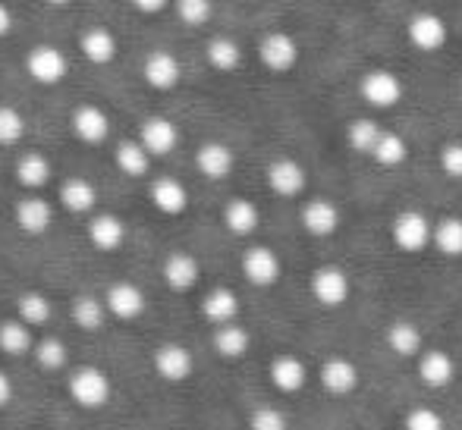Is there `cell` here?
Instances as JSON below:
<instances>
[{
	"label": "cell",
	"mask_w": 462,
	"mask_h": 430,
	"mask_svg": "<svg viewBox=\"0 0 462 430\" xmlns=\"http://www.w3.org/2000/svg\"><path fill=\"white\" fill-rule=\"evenodd\" d=\"M67 393L79 408L95 412V408H104L110 402L114 383H110V377L104 374L101 368H95V364H79V368H73L67 374Z\"/></svg>",
	"instance_id": "cell-1"
},
{
	"label": "cell",
	"mask_w": 462,
	"mask_h": 430,
	"mask_svg": "<svg viewBox=\"0 0 462 430\" xmlns=\"http://www.w3.org/2000/svg\"><path fill=\"white\" fill-rule=\"evenodd\" d=\"M390 239H393L396 249L406 252V255H419V252H425L428 245L434 242V224L421 211L409 207V211H400L393 217Z\"/></svg>",
	"instance_id": "cell-2"
},
{
	"label": "cell",
	"mask_w": 462,
	"mask_h": 430,
	"mask_svg": "<svg viewBox=\"0 0 462 430\" xmlns=\"http://www.w3.org/2000/svg\"><path fill=\"white\" fill-rule=\"evenodd\" d=\"M311 296L321 308H343L353 296V279L343 267L324 264L311 273Z\"/></svg>",
	"instance_id": "cell-3"
},
{
	"label": "cell",
	"mask_w": 462,
	"mask_h": 430,
	"mask_svg": "<svg viewBox=\"0 0 462 430\" xmlns=\"http://www.w3.org/2000/svg\"><path fill=\"white\" fill-rule=\"evenodd\" d=\"M25 69H29L32 79L42 82V86H57V82H63V76H67L69 63H67V54H63L60 48H54V44H35V48L25 54Z\"/></svg>",
	"instance_id": "cell-4"
},
{
	"label": "cell",
	"mask_w": 462,
	"mask_h": 430,
	"mask_svg": "<svg viewBox=\"0 0 462 430\" xmlns=\"http://www.w3.org/2000/svg\"><path fill=\"white\" fill-rule=\"evenodd\" d=\"M154 374L167 383H186L195 371V358L183 343H161L154 349Z\"/></svg>",
	"instance_id": "cell-5"
},
{
	"label": "cell",
	"mask_w": 462,
	"mask_h": 430,
	"mask_svg": "<svg viewBox=\"0 0 462 430\" xmlns=\"http://www.w3.org/2000/svg\"><path fill=\"white\" fill-rule=\"evenodd\" d=\"M415 374H419V380L428 389H447L453 387L459 368H457V358L447 349H425L419 361H415Z\"/></svg>",
	"instance_id": "cell-6"
},
{
	"label": "cell",
	"mask_w": 462,
	"mask_h": 430,
	"mask_svg": "<svg viewBox=\"0 0 462 430\" xmlns=\"http://www.w3.org/2000/svg\"><path fill=\"white\" fill-rule=\"evenodd\" d=\"M318 380H321V387L328 389L330 396H353L356 389H359L362 374L353 358L330 355V358H324L321 371H318Z\"/></svg>",
	"instance_id": "cell-7"
},
{
	"label": "cell",
	"mask_w": 462,
	"mask_h": 430,
	"mask_svg": "<svg viewBox=\"0 0 462 430\" xmlns=\"http://www.w3.org/2000/svg\"><path fill=\"white\" fill-rule=\"evenodd\" d=\"M280 273H283V264H280V255L274 249H268V245H252V249H245L243 277L249 279L252 286L271 289L280 279Z\"/></svg>",
	"instance_id": "cell-8"
},
{
	"label": "cell",
	"mask_w": 462,
	"mask_h": 430,
	"mask_svg": "<svg viewBox=\"0 0 462 430\" xmlns=\"http://www.w3.org/2000/svg\"><path fill=\"white\" fill-rule=\"evenodd\" d=\"M268 377H271V387H274L277 393H283V396L302 393L305 383H309V364H305L299 355H292V352H283V355L271 358Z\"/></svg>",
	"instance_id": "cell-9"
},
{
	"label": "cell",
	"mask_w": 462,
	"mask_h": 430,
	"mask_svg": "<svg viewBox=\"0 0 462 430\" xmlns=\"http://www.w3.org/2000/svg\"><path fill=\"white\" fill-rule=\"evenodd\" d=\"M359 91L371 107H377V110L396 107V104L402 101V82H400V76L390 73V69H371V73H365L359 82Z\"/></svg>",
	"instance_id": "cell-10"
},
{
	"label": "cell",
	"mask_w": 462,
	"mask_h": 430,
	"mask_svg": "<svg viewBox=\"0 0 462 430\" xmlns=\"http://www.w3.org/2000/svg\"><path fill=\"white\" fill-rule=\"evenodd\" d=\"M258 57L271 73H290L299 63V41L290 32H271L258 44Z\"/></svg>",
	"instance_id": "cell-11"
},
{
	"label": "cell",
	"mask_w": 462,
	"mask_h": 430,
	"mask_svg": "<svg viewBox=\"0 0 462 430\" xmlns=\"http://www.w3.org/2000/svg\"><path fill=\"white\" fill-rule=\"evenodd\" d=\"M299 220H302V230L309 233V236H315V239L334 236V233L340 230V224H343L340 207H337L334 201H328V198L305 201L302 211H299Z\"/></svg>",
	"instance_id": "cell-12"
},
{
	"label": "cell",
	"mask_w": 462,
	"mask_h": 430,
	"mask_svg": "<svg viewBox=\"0 0 462 430\" xmlns=\"http://www.w3.org/2000/svg\"><path fill=\"white\" fill-rule=\"evenodd\" d=\"M104 302H107L110 317H116V321H135V317H142L148 308L145 292L135 283H129V279H120V283L110 286V289L104 292Z\"/></svg>",
	"instance_id": "cell-13"
},
{
	"label": "cell",
	"mask_w": 462,
	"mask_h": 430,
	"mask_svg": "<svg viewBox=\"0 0 462 430\" xmlns=\"http://www.w3.org/2000/svg\"><path fill=\"white\" fill-rule=\"evenodd\" d=\"M406 35L409 41L415 44L419 50H440L447 44V38H450V29H447L444 16H438V13H415L412 19H409L406 25Z\"/></svg>",
	"instance_id": "cell-14"
},
{
	"label": "cell",
	"mask_w": 462,
	"mask_h": 430,
	"mask_svg": "<svg viewBox=\"0 0 462 430\" xmlns=\"http://www.w3.org/2000/svg\"><path fill=\"white\" fill-rule=\"evenodd\" d=\"M13 220H16V226L25 236H44L51 230V224H54V207L42 195H25V198L16 201Z\"/></svg>",
	"instance_id": "cell-15"
},
{
	"label": "cell",
	"mask_w": 462,
	"mask_h": 430,
	"mask_svg": "<svg viewBox=\"0 0 462 430\" xmlns=\"http://www.w3.org/2000/svg\"><path fill=\"white\" fill-rule=\"evenodd\" d=\"M268 186L280 198H296V195H302L305 186H309V173H305V167L299 164V160L277 158V160H271V167H268Z\"/></svg>",
	"instance_id": "cell-16"
},
{
	"label": "cell",
	"mask_w": 462,
	"mask_h": 430,
	"mask_svg": "<svg viewBox=\"0 0 462 430\" xmlns=\"http://www.w3.org/2000/svg\"><path fill=\"white\" fill-rule=\"evenodd\" d=\"M139 142L145 145V151L152 158H164V154H171L180 145V129L167 116H148L139 126Z\"/></svg>",
	"instance_id": "cell-17"
},
{
	"label": "cell",
	"mask_w": 462,
	"mask_h": 430,
	"mask_svg": "<svg viewBox=\"0 0 462 430\" xmlns=\"http://www.w3.org/2000/svg\"><path fill=\"white\" fill-rule=\"evenodd\" d=\"M142 76L154 91H171L183 79V67H180V60L171 50H152L145 57V63H142Z\"/></svg>",
	"instance_id": "cell-18"
},
{
	"label": "cell",
	"mask_w": 462,
	"mask_h": 430,
	"mask_svg": "<svg viewBox=\"0 0 462 430\" xmlns=\"http://www.w3.org/2000/svg\"><path fill=\"white\" fill-rule=\"evenodd\" d=\"M201 317H205L208 324H214V330L226 327V324H236L239 296L230 289V286H217V289H211L205 298H201Z\"/></svg>",
	"instance_id": "cell-19"
},
{
	"label": "cell",
	"mask_w": 462,
	"mask_h": 430,
	"mask_svg": "<svg viewBox=\"0 0 462 430\" xmlns=\"http://www.w3.org/2000/svg\"><path fill=\"white\" fill-rule=\"evenodd\" d=\"M73 133L86 145H101L110 135V116L101 107H95V104H79L73 110Z\"/></svg>",
	"instance_id": "cell-20"
},
{
	"label": "cell",
	"mask_w": 462,
	"mask_h": 430,
	"mask_svg": "<svg viewBox=\"0 0 462 430\" xmlns=\"http://www.w3.org/2000/svg\"><path fill=\"white\" fill-rule=\"evenodd\" d=\"M161 273H164V283L171 286L173 292H189L201 279L199 261L189 255V252H173V255H167Z\"/></svg>",
	"instance_id": "cell-21"
},
{
	"label": "cell",
	"mask_w": 462,
	"mask_h": 430,
	"mask_svg": "<svg viewBox=\"0 0 462 430\" xmlns=\"http://www.w3.org/2000/svg\"><path fill=\"white\" fill-rule=\"evenodd\" d=\"M387 349L396 358H415L419 361L421 352H425V334L412 321H393L387 327Z\"/></svg>",
	"instance_id": "cell-22"
},
{
	"label": "cell",
	"mask_w": 462,
	"mask_h": 430,
	"mask_svg": "<svg viewBox=\"0 0 462 430\" xmlns=\"http://www.w3.org/2000/svg\"><path fill=\"white\" fill-rule=\"evenodd\" d=\"M152 205L167 217H180L189 207V188L173 176H161L152 182Z\"/></svg>",
	"instance_id": "cell-23"
},
{
	"label": "cell",
	"mask_w": 462,
	"mask_h": 430,
	"mask_svg": "<svg viewBox=\"0 0 462 430\" xmlns=\"http://www.w3.org/2000/svg\"><path fill=\"white\" fill-rule=\"evenodd\" d=\"M233 164H236V158H233V151L224 142H205V145L195 151V167H199V173L208 176V179H226V176L233 173Z\"/></svg>",
	"instance_id": "cell-24"
},
{
	"label": "cell",
	"mask_w": 462,
	"mask_h": 430,
	"mask_svg": "<svg viewBox=\"0 0 462 430\" xmlns=\"http://www.w3.org/2000/svg\"><path fill=\"white\" fill-rule=\"evenodd\" d=\"M211 345L224 361H239V358L249 355L252 349V334L243 327V324H226V327H217L211 336Z\"/></svg>",
	"instance_id": "cell-25"
},
{
	"label": "cell",
	"mask_w": 462,
	"mask_h": 430,
	"mask_svg": "<svg viewBox=\"0 0 462 430\" xmlns=\"http://www.w3.org/2000/svg\"><path fill=\"white\" fill-rule=\"evenodd\" d=\"M126 239V226L116 214H95L88 220V242L95 245L97 252H116Z\"/></svg>",
	"instance_id": "cell-26"
},
{
	"label": "cell",
	"mask_w": 462,
	"mask_h": 430,
	"mask_svg": "<svg viewBox=\"0 0 462 430\" xmlns=\"http://www.w3.org/2000/svg\"><path fill=\"white\" fill-rule=\"evenodd\" d=\"M116 38L110 29H104V25H95V29H88L86 35L79 38V50L82 57H86L88 63H95V67H107V63H114L116 57Z\"/></svg>",
	"instance_id": "cell-27"
},
{
	"label": "cell",
	"mask_w": 462,
	"mask_h": 430,
	"mask_svg": "<svg viewBox=\"0 0 462 430\" xmlns=\"http://www.w3.org/2000/svg\"><path fill=\"white\" fill-rule=\"evenodd\" d=\"M262 224V214H258L255 201L249 198H233L224 207V226L233 236H252Z\"/></svg>",
	"instance_id": "cell-28"
},
{
	"label": "cell",
	"mask_w": 462,
	"mask_h": 430,
	"mask_svg": "<svg viewBox=\"0 0 462 430\" xmlns=\"http://www.w3.org/2000/svg\"><path fill=\"white\" fill-rule=\"evenodd\" d=\"M0 352L13 358L32 355V352H35V336H32L29 324H23L19 317L0 321Z\"/></svg>",
	"instance_id": "cell-29"
},
{
	"label": "cell",
	"mask_w": 462,
	"mask_h": 430,
	"mask_svg": "<svg viewBox=\"0 0 462 430\" xmlns=\"http://www.w3.org/2000/svg\"><path fill=\"white\" fill-rule=\"evenodd\" d=\"M60 205L67 207V211H73V214L95 211V205H97L95 186L88 179H82V176H73V179H67L60 186Z\"/></svg>",
	"instance_id": "cell-30"
},
{
	"label": "cell",
	"mask_w": 462,
	"mask_h": 430,
	"mask_svg": "<svg viewBox=\"0 0 462 430\" xmlns=\"http://www.w3.org/2000/svg\"><path fill=\"white\" fill-rule=\"evenodd\" d=\"M51 164H48V158L44 154H38V151H29V154H23V158L16 160V179H19V186H25L29 192H38V188H44L51 182Z\"/></svg>",
	"instance_id": "cell-31"
},
{
	"label": "cell",
	"mask_w": 462,
	"mask_h": 430,
	"mask_svg": "<svg viewBox=\"0 0 462 430\" xmlns=\"http://www.w3.org/2000/svg\"><path fill=\"white\" fill-rule=\"evenodd\" d=\"M205 57H208V63L217 69V73H233V69L243 63V48H239L233 38L217 35V38H211V41H208Z\"/></svg>",
	"instance_id": "cell-32"
},
{
	"label": "cell",
	"mask_w": 462,
	"mask_h": 430,
	"mask_svg": "<svg viewBox=\"0 0 462 430\" xmlns=\"http://www.w3.org/2000/svg\"><path fill=\"white\" fill-rule=\"evenodd\" d=\"M16 315H19V321L29 324V327H42V324L51 321L54 308H51V298L44 296V292L29 289L16 298Z\"/></svg>",
	"instance_id": "cell-33"
},
{
	"label": "cell",
	"mask_w": 462,
	"mask_h": 430,
	"mask_svg": "<svg viewBox=\"0 0 462 430\" xmlns=\"http://www.w3.org/2000/svg\"><path fill=\"white\" fill-rule=\"evenodd\" d=\"M114 160L120 167V173L126 176H145L148 167H152V154L145 151L139 139H129V142H120L114 151Z\"/></svg>",
	"instance_id": "cell-34"
},
{
	"label": "cell",
	"mask_w": 462,
	"mask_h": 430,
	"mask_svg": "<svg viewBox=\"0 0 462 430\" xmlns=\"http://www.w3.org/2000/svg\"><path fill=\"white\" fill-rule=\"evenodd\" d=\"M110 317L107 311V302L97 296H79L73 302V321L79 324V330H88V334H95V330L104 327V321Z\"/></svg>",
	"instance_id": "cell-35"
},
{
	"label": "cell",
	"mask_w": 462,
	"mask_h": 430,
	"mask_svg": "<svg viewBox=\"0 0 462 430\" xmlns=\"http://www.w3.org/2000/svg\"><path fill=\"white\" fill-rule=\"evenodd\" d=\"M431 245L444 258H462V217H440L434 224Z\"/></svg>",
	"instance_id": "cell-36"
},
{
	"label": "cell",
	"mask_w": 462,
	"mask_h": 430,
	"mask_svg": "<svg viewBox=\"0 0 462 430\" xmlns=\"http://www.w3.org/2000/svg\"><path fill=\"white\" fill-rule=\"evenodd\" d=\"M406 158H409V145L400 133H383L381 142L374 145V151H371V160L377 167H400Z\"/></svg>",
	"instance_id": "cell-37"
},
{
	"label": "cell",
	"mask_w": 462,
	"mask_h": 430,
	"mask_svg": "<svg viewBox=\"0 0 462 430\" xmlns=\"http://www.w3.org/2000/svg\"><path fill=\"white\" fill-rule=\"evenodd\" d=\"M381 135H383V129L377 126L374 120H368V116L353 120V123H349V129H346L349 148H353V151H359V154H368V158H371V151H374L377 142H381Z\"/></svg>",
	"instance_id": "cell-38"
},
{
	"label": "cell",
	"mask_w": 462,
	"mask_h": 430,
	"mask_svg": "<svg viewBox=\"0 0 462 430\" xmlns=\"http://www.w3.org/2000/svg\"><path fill=\"white\" fill-rule=\"evenodd\" d=\"M32 355H35L38 368H44V371H63L67 368V345H63V340H57V336H44V340H38Z\"/></svg>",
	"instance_id": "cell-39"
},
{
	"label": "cell",
	"mask_w": 462,
	"mask_h": 430,
	"mask_svg": "<svg viewBox=\"0 0 462 430\" xmlns=\"http://www.w3.org/2000/svg\"><path fill=\"white\" fill-rule=\"evenodd\" d=\"M402 430H447V418L431 406H415L402 418Z\"/></svg>",
	"instance_id": "cell-40"
},
{
	"label": "cell",
	"mask_w": 462,
	"mask_h": 430,
	"mask_svg": "<svg viewBox=\"0 0 462 430\" xmlns=\"http://www.w3.org/2000/svg\"><path fill=\"white\" fill-rule=\"evenodd\" d=\"M23 135H25V116L19 114L16 107H6V104H0V145H4V148L16 145Z\"/></svg>",
	"instance_id": "cell-41"
},
{
	"label": "cell",
	"mask_w": 462,
	"mask_h": 430,
	"mask_svg": "<svg viewBox=\"0 0 462 430\" xmlns=\"http://www.w3.org/2000/svg\"><path fill=\"white\" fill-rule=\"evenodd\" d=\"M173 10L186 25H205L211 19V0H173Z\"/></svg>",
	"instance_id": "cell-42"
},
{
	"label": "cell",
	"mask_w": 462,
	"mask_h": 430,
	"mask_svg": "<svg viewBox=\"0 0 462 430\" xmlns=\"http://www.w3.org/2000/svg\"><path fill=\"white\" fill-rule=\"evenodd\" d=\"M249 430H290L286 415L274 406H262L249 415Z\"/></svg>",
	"instance_id": "cell-43"
},
{
	"label": "cell",
	"mask_w": 462,
	"mask_h": 430,
	"mask_svg": "<svg viewBox=\"0 0 462 430\" xmlns=\"http://www.w3.org/2000/svg\"><path fill=\"white\" fill-rule=\"evenodd\" d=\"M440 170L450 179H462V142H450L440 148Z\"/></svg>",
	"instance_id": "cell-44"
},
{
	"label": "cell",
	"mask_w": 462,
	"mask_h": 430,
	"mask_svg": "<svg viewBox=\"0 0 462 430\" xmlns=\"http://www.w3.org/2000/svg\"><path fill=\"white\" fill-rule=\"evenodd\" d=\"M167 4H171V0H133L135 10L148 13V16H154V13H161V10H167Z\"/></svg>",
	"instance_id": "cell-45"
},
{
	"label": "cell",
	"mask_w": 462,
	"mask_h": 430,
	"mask_svg": "<svg viewBox=\"0 0 462 430\" xmlns=\"http://www.w3.org/2000/svg\"><path fill=\"white\" fill-rule=\"evenodd\" d=\"M13 402V377L6 371H0V408H6Z\"/></svg>",
	"instance_id": "cell-46"
},
{
	"label": "cell",
	"mask_w": 462,
	"mask_h": 430,
	"mask_svg": "<svg viewBox=\"0 0 462 430\" xmlns=\"http://www.w3.org/2000/svg\"><path fill=\"white\" fill-rule=\"evenodd\" d=\"M10 29H13V13L6 4H0V38L10 35Z\"/></svg>",
	"instance_id": "cell-47"
},
{
	"label": "cell",
	"mask_w": 462,
	"mask_h": 430,
	"mask_svg": "<svg viewBox=\"0 0 462 430\" xmlns=\"http://www.w3.org/2000/svg\"><path fill=\"white\" fill-rule=\"evenodd\" d=\"M44 4H51V6H67V4H73V0H44Z\"/></svg>",
	"instance_id": "cell-48"
}]
</instances>
